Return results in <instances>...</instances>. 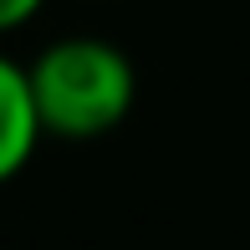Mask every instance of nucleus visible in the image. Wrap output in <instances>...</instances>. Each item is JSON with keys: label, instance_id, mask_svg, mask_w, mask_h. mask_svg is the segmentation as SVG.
Segmentation results:
<instances>
[{"label": "nucleus", "instance_id": "3", "mask_svg": "<svg viewBox=\"0 0 250 250\" xmlns=\"http://www.w3.org/2000/svg\"><path fill=\"white\" fill-rule=\"evenodd\" d=\"M41 10V0H0V31H16V26H26L31 16Z\"/></svg>", "mask_w": 250, "mask_h": 250}, {"label": "nucleus", "instance_id": "2", "mask_svg": "<svg viewBox=\"0 0 250 250\" xmlns=\"http://www.w3.org/2000/svg\"><path fill=\"white\" fill-rule=\"evenodd\" d=\"M41 138H46V128H41L36 97H31V72L0 56V184L31 164Z\"/></svg>", "mask_w": 250, "mask_h": 250}, {"label": "nucleus", "instance_id": "1", "mask_svg": "<svg viewBox=\"0 0 250 250\" xmlns=\"http://www.w3.org/2000/svg\"><path fill=\"white\" fill-rule=\"evenodd\" d=\"M31 72V97H36L41 128L51 138H102L128 118L133 97H138V77L133 62L112 41L97 36H66L46 46Z\"/></svg>", "mask_w": 250, "mask_h": 250}]
</instances>
